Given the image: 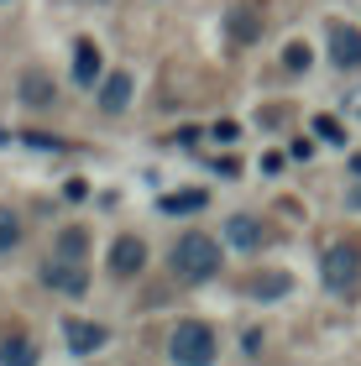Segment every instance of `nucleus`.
Segmentation results:
<instances>
[{"label":"nucleus","mask_w":361,"mask_h":366,"mask_svg":"<svg viewBox=\"0 0 361 366\" xmlns=\"http://www.w3.org/2000/svg\"><path fill=\"white\" fill-rule=\"evenodd\" d=\"M168 262H173L178 282H209V277H220V241L204 236V230H184Z\"/></svg>","instance_id":"f257e3e1"},{"label":"nucleus","mask_w":361,"mask_h":366,"mask_svg":"<svg viewBox=\"0 0 361 366\" xmlns=\"http://www.w3.org/2000/svg\"><path fill=\"white\" fill-rule=\"evenodd\" d=\"M320 282H325V293H335V298H356V288H361V246L356 241L325 246L320 252Z\"/></svg>","instance_id":"f03ea898"},{"label":"nucleus","mask_w":361,"mask_h":366,"mask_svg":"<svg viewBox=\"0 0 361 366\" xmlns=\"http://www.w3.org/2000/svg\"><path fill=\"white\" fill-rule=\"evenodd\" d=\"M168 361H173V366H215V361H220L215 330H209L204 320L173 325V335H168Z\"/></svg>","instance_id":"7ed1b4c3"},{"label":"nucleus","mask_w":361,"mask_h":366,"mask_svg":"<svg viewBox=\"0 0 361 366\" xmlns=\"http://www.w3.org/2000/svg\"><path fill=\"white\" fill-rule=\"evenodd\" d=\"M325 47H330V63L340 74H356L361 69V26L330 21V26H325Z\"/></svg>","instance_id":"20e7f679"},{"label":"nucleus","mask_w":361,"mask_h":366,"mask_svg":"<svg viewBox=\"0 0 361 366\" xmlns=\"http://www.w3.org/2000/svg\"><path fill=\"white\" fill-rule=\"evenodd\" d=\"M105 267H110V277H137L147 267V241L142 236H116L110 252H105Z\"/></svg>","instance_id":"39448f33"},{"label":"nucleus","mask_w":361,"mask_h":366,"mask_svg":"<svg viewBox=\"0 0 361 366\" xmlns=\"http://www.w3.org/2000/svg\"><path fill=\"white\" fill-rule=\"evenodd\" d=\"M42 282H47L53 293H74V298L89 288L84 262H69V257H47V262H42Z\"/></svg>","instance_id":"423d86ee"},{"label":"nucleus","mask_w":361,"mask_h":366,"mask_svg":"<svg viewBox=\"0 0 361 366\" xmlns=\"http://www.w3.org/2000/svg\"><path fill=\"white\" fill-rule=\"evenodd\" d=\"M63 340H69L74 356H94V351L110 340V330L94 325V320H69V325H63Z\"/></svg>","instance_id":"0eeeda50"},{"label":"nucleus","mask_w":361,"mask_h":366,"mask_svg":"<svg viewBox=\"0 0 361 366\" xmlns=\"http://www.w3.org/2000/svg\"><path fill=\"white\" fill-rule=\"evenodd\" d=\"M225 241H231L236 252H257V246L267 241V225H262L257 214H231V220H225Z\"/></svg>","instance_id":"6e6552de"},{"label":"nucleus","mask_w":361,"mask_h":366,"mask_svg":"<svg viewBox=\"0 0 361 366\" xmlns=\"http://www.w3.org/2000/svg\"><path fill=\"white\" fill-rule=\"evenodd\" d=\"M288 288H293V277H288V272H277V267H262V272H252V277L241 282V293H246V298H283Z\"/></svg>","instance_id":"1a4fd4ad"},{"label":"nucleus","mask_w":361,"mask_h":366,"mask_svg":"<svg viewBox=\"0 0 361 366\" xmlns=\"http://www.w3.org/2000/svg\"><path fill=\"white\" fill-rule=\"evenodd\" d=\"M37 340L21 335V330H11V335H0V366H37Z\"/></svg>","instance_id":"9d476101"},{"label":"nucleus","mask_w":361,"mask_h":366,"mask_svg":"<svg viewBox=\"0 0 361 366\" xmlns=\"http://www.w3.org/2000/svg\"><path fill=\"white\" fill-rule=\"evenodd\" d=\"M21 99L31 110H53L58 105V89H53V79H47L42 69H26L21 74Z\"/></svg>","instance_id":"9b49d317"},{"label":"nucleus","mask_w":361,"mask_h":366,"mask_svg":"<svg viewBox=\"0 0 361 366\" xmlns=\"http://www.w3.org/2000/svg\"><path fill=\"white\" fill-rule=\"evenodd\" d=\"M131 74L126 69H116V74H105V84H100V110H110V115H121L126 105H131Z\"/></svg>","instance_id":"f8f14e48"},{"label":"nucleus","mask_w":361,"mask_h":366,"mask_svg":"<svg viewBox=\"0 0 361 366\" xmlns=\"http://www.w3.org/2000/svg\"><path fill=\"white\" fill-rule=\"evenodd\" d=\"M74 79L79 84H94V79H100V47H94L89 37L74 42Z\"/></svg>","instance_id":"ddd939ff"},{"label":"nucleus","mask_w":361,"mask_h":366,"mask_svg":"<svg viewBox=\"0 0 361 366\" xmlns=\"http://www.w3.org/2000/svg\"><path fill=\"white\" fill-rule=\"evenodd\" d=\"M209 204V194L204 189H178V194H162V214H194V209H204Z\"/></svg>","instance_id":"4468645a"},{"label":"nucleus","mask_w":361,"mask_h":366,"mask_svg":"<svg viewBox=\"0 0 361 366\" xmlns=\"http://www.w3.org/2000/svg\"><path fill=\"white\" fill-rule=\"evenodd\" d=\"M84 252H89V230L69 225V230L58 236V257H69V262H84Z\"/></svg>","instance_id":"2eb2a0df"},{"label":"nucleus","mask_w":361,"mask_h":366,"mask_svg":"<svg viewBox=\"0 0 361 366\" xmlns=\"http://www.w3.org/2000/svg\"><path fill=\"white\" fill-rule=\"evenodd\" d=\"M21 246V214L0 204V252H16Z\"/></svg>","instance_id":"dca6fc26"},{"label":"nucleus","mask_w":361,"mask_h":366,"mask_svg":"<svg viewBox=\"0 0 361 366\" xmlns=\"http://www.w3.org/2000/svg\"><path fill=\"white\" fill-rule=\"evenodd\" d=\"M257 31H262V21L252 11H231V37L236 42H257Z\"/></svg>","instance_id":"f3484780"},{"label":"nucleus","mask_w":361,"mask_h":366,"mask_svg":"<svg viewBox=\"0 0 361 366\" xmlns=\"http://www.w3.org/2000/svg\"><path fill=\"white\" fill-rule=\"evenodd\" d=\"M315 137L330 142V147H340V142H346V126H340L335 115H315Z\"/></svg>","instance_id":"a211bd4d"},{"label":"nucleus","mask_w":361,"mask_h":366,"mask_svg":"<svg viewBox=\"0 0 361 366\" xmlns=\"http://www.w3.org/2000/svg\"><path fill=\"white\" fill-rule=\"evenodd\" d=\"M309 63H315V53H309L304 42H288V53H283V69H288V74H309Z\"/></svg>","instance_id":"6ab92c4d"},{"label":"nucleus","mask_w":361,"mask_h":366,"mask_svg":"<svg viewBox=\"0 0 361 366\" xmlns=\"http://www.w3.org/2000/svg\"><path fill=\"white\" fill-rule=\"evenodd\" d=\"M21 142L37 147V152H63V147H69L63 137H47V131H21Z\"/></svg>","instance_id":"aec40b11"},{"label":"nucleus","mask_w":361,"mask_h":366,"mask_svg":"<svg viewBox=\"0 0 361 366\" xmlns=\"http://www.w3.org/2000/svg\"><path fill=\"white\" fill-rule=\"evenodd\" d=\"M63 199H74V204H79V199H89V183L84 178H69V183H63Z\"/></svg>","instance_id":"412c9836"},{"label":"nucleus","mask_w":361,"mask_h":366,"mask_svg":"<svg viewBox=\"0 0 361 366\" xmlns=\"http://www.w3.org/2000/svg\"><path fill=\"white\" fill-rule=\"evenodd\" d=\"M215 142H236V121H215Z\"/></svg>","instance_id":"4be33fe9"},{"label":"nucleus","mask_w":361,"mask_h":366,"mask_svg":"<svg viewBox=\"0 0 361 366\" xmlns=\"http://www.w3.org/2000/svg\"><path fill=\"white\" fill-rule=\"evenodd\" d=\"M293 157H299V162H304V157H315V142L299 137V142H293Z\"/></svg>","instance_id":"5701e85b"},{"label":"nucleus","mask_w":361,"mask_h":366,"mask_svg":"<svg viewBox=\"0 0 361 366\" xmlns=\"http://www.w3.org/2000/svg\"><path fill=\"white\" fill-rule=\"evenodd\" d=\"M0 6H6V0H0Z\"/></svg>","instance_id":"b1692460"}]
</instances>
